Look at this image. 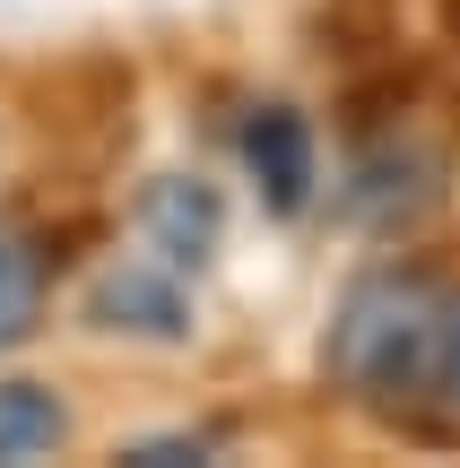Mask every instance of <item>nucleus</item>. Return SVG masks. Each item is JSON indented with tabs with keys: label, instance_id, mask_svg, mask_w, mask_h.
<instances>
[{
	"label": "nucleus",
	"instance_id": "f257e3e1",
	"mask_svg": "<svg viewBox=\"0 0 460 468\" xmlns=\"http://www.w3.org/2000/svg\"><path fill=\"white\" fill-rule=\"evenodd\" d=\"M444 321H452V295L426 269L382 261L339 295L330 338H322V365L357 408L400 417V408L434 399V382H444Z\"/></svg>",
	"mask_w": 460,
	"mask_h": 468
},
{
	"label": "nucleus",
	"instance_id": "f03ea898",
	"mask_svg": "<svg viewBox=\"0 0 460 468\" xmlns=\"http://www.w3.org/2000/svg\"><path fill=\"white\" fill-rule=\"evenodd\" d=\"M79 330L87 338H122V347H183L191 338V278L166 261H113L87 278L79 295Z\"/></svg>",
	"mask_w": 460,
	"mask_h": 468
},
{
	"label": "nucleus",
	"instance_id": "7ed1b4c3",
	"mask_svg": "<svg viewBox=\"0 0 460 468\" xmlns=\"http://www.w3.org/2000/svg\"><path fill=\"white\" fill-rule=\"evenodd\" d=\"M131 226H139V251H148V261L200 278V269L218 261V243H226V200H218L209 174H156V183H139Z\"/></svg>",
	"mask_w": 460,
	"mask_h": 468
},
{
	"label": "nucleus",
	"instance_id": "20e7f679",
	"mask_svg": "<svg viewBox=\"0 0 460 468\" xmlns=\"http://www.w3.org/2000/svg\"><path fill=\"white\" fill-rule=\"evenodd\" d=\"M243 165H252L261 200L278 218H305L313 208V183H322V156H313V122L295 104H252L243 122Z\"/></svg>",
	"mask_w": 460,
	"mask_h": 468
},
{
	"label": "nucleus",
	"instance_id": "39448f33",
	"mask_svg": "<svg viewBox=\"0 0 460 468\" xmlns=\"http://www.w3.org/2000/svg\"><path fill=\"white\" fill-rule=\"evenodd\" d=\"M434 208V156L426 148H374L357 174H348V218L374 226V234H400Z\"/></svg>",
	"mask_w": 460,
	"mask_h": 468
},
{
	"label": "nucleus",
	"instance_id": "423d86ee",
	"mask_svg": "<svg viewBox=\"0 0 460 468\" xmlns=\"http://www.w3.org/2000/svg\"><path fill=\"white\" fill-rule=\"evenodd\" d=\"M70 442V408L52 382H0V460H44Z\"/></svg>",
	"mask_w": 460,
	"mask_h": 468
},
{
	"label": "nucleus",
	"instance_id": "0eeeda50",
	"mask_svg": "<svg viewBox=\"0 0 460 468\" xmlns=\"http://www.w3.org/2000/svg\"><path fill=\"white\" fill-rule=\"evenodd\" d=\"M35 330H44V251L35 234L0 226V356L27 347Z\"/></svg>",
	"mask_w": 460,
	"mask_h": 468
},
{
	"label": "nucleus",
	"instance_id": "6e6552de",
	"mask_svg": "<svg viewBox=\"0 0 460 468\" xmlns=\"http://www.w3.org/2000/svg\"><path fill=\"white\" fill-rule=\"evenodd\" d=\"M113 460H209V434H139V442H122Z\"/></svg>",
	"mask_w": 460,
	"mask_h": 468
},
{
	"label": "nucleus",
	"instance_id": "1a4fd4ad",
	"mask_svg": "<svg viewBox=\"0 0 460 468\" xmlns=\"http://www.w3.org/2000/svg\"><path fill=\"white\" fill-rule=\"evenodd\" d=\"M434 399L460 417V295H452V321H444V382H434Z\"/></svg>",
	"mask_w": 460,
	"mask_h": 468
}]
</instances>
